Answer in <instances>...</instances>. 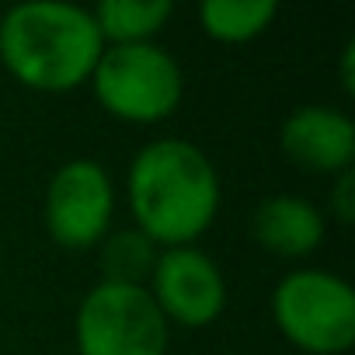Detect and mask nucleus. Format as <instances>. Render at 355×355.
Segmentation results:
<instances>
[{"mask_svg":"<svg viewBox=\"0 0 355 355\" xmlns=\"http://www.w3.org/2000/svg\"><path fill=\"white\" fill-rule=\"evenodd\" d=\"M132 227L160 251L196 244L220 216L223 185L209 153L182 136L150 139L125 174Z\"/></svg>","mask_w":355,"mask_h":355,"instance_id":"obj_1","label":"nucleus"},{"mask_svg":"<svg viewBox=\"0 0 355 355\" xmlns=\"http://www.w3.org/2000/svg\"><path fill=\"white\" fill-rule=\"evenodd\" d=\"M105 42L87 8L25 0L0 15V63L28 91L70 94L91 80Z\"/></svg>","mask_w":355,"mask_h":355,"instance_id":"obj_2","label":"nucleus"},{"mask_svg":"<svg viewBox=\"0 0 355 355\" xmlns=\"http://www.w3.org/2000/svg\"><path fill=\"white\" fill-rule=\"evenodd\" d=\"M94 101L119 122L157 125L171 119L185 98V73L164 46H105L91 80Z\"/></svg>","mask_w":355,"mask_h":355,"instance_id":"obj_3","label":"nucleus"},{"mask_svg":"<svg viewBox=\"0 0 355 355\" xmlns=\"http://www.w3.org/2000/svg\"><path fill=\"white\" fill-rule=\"evenodd\" d=\"M279 334L306 355H345L355 345V289L327 268H293L272 289Z\"/></svg>","mask_w":355,"mask_h":355,"instance_id":"obj_4","label":"nucleus"},{"mask_svg":"<svg viewBox=\"0 0 355 355\" xmlns=\"http://www.w3.org/2000/svg\"><path fill=\"white\" fill-rule=\"evenodd\" d=\"M77 355H167L171 324L146 286L94 282L73 317Z\"/></svg>","mask_w":355,"mask_h":355,"instance_id":"obj_5","label":"nucleus"},{"mask_svg":"<svg viewBox=\"0 0 355 355\" xmlns=\"http://www.w3.org/2000/svg\"><path fill=\"white\" fill-rule=\"evenodd\" d=\"M115 216V182L94 157L60 164L46 185L42 223L67 251H91L105 241Z\"/></svg>","mask_w":355,"mask_h":355,"instance_id":"obj_6","label":"nucleus"},{"mask_svg":"<svg viewBox=\"0 0 355 355\" xmlns=\"http://www.w3.org/2000/svg\"><path fill=\"white\" fill-rule=\"evenodd\" d=\"M146 293L167 324L189 327V331L209 327L227 310L223 268L196 244L164 248L153 265V275L146 282Z\"/></svg>","mask_w":355,"mask_h":355,"instance_id":"obj_7","label":"nucleus"},{"mask_svg":"<svg viewBox=\"0 0 355 355\" xmlns=\"http://www.w3.org/2000/svg\"><path fill=\"white\" fill-rule=\"evenodd\" d=\"M282 153L306 174H341L355 164V122L334 105H300L279 129Z\"/></svg>","mask_w":355,"mask_h":355,"instance_id":"obj_8","label":"nucleus"},{"mask_svg":"<svg viewBox=\"0 0 355 355\" xmlns=\"http://www.w3.org/2000/svg\"><path fill=\"white\" fill-rule=\"evenodd\" d=\"M251 237L261 251H268L275 258L303 261L324 244L327 220L313 202H306L293 192H279V196H268L254 206Z\"/></svg>","mask_w":355,"mask_h":355,"instance_id":"obj_9","label":"nucleus"},{"mask_svg":"<svg viewBox=\"0 0 355 355\" xmlns=\"http://www.w3.org/2000/svg\"><path fill=\"white\" fill-rule=\"evenodd\" d=\"M98 35L105 46H139L153 42L174 18L171 0H101L91 8Z\"/></svg>","mask_w":355,"mask_h":355,"instance_id":"obj_10","label":"nucleus"},{"mask_svg":"<svg viewBox=\"0 0 355 355\" xmlns=\"http://www.w3.org/2000/svg\"><path fill=\"white\" fill-rule=\"evenodd\" d=\"M279 18V8L272 0H206L199 8V28L206 39L223 46H244L254 42L272 28Z\"/></svg>","mask_w":355,"mask_h":355,"instance_id":"obj_11","label":"nucleus"},{"mask_svg":"<svg viewBox=\"0 0 355 355\" xmlns=\"http://www.w3.org/2000/svg\"><path fill=\"white\" fill-rule=\"evenodd\" d=\"M94 251H98V272H101L98 282H115V286H146L160 258V248L136 227L108 230Z\"/></svg>","mask_w":355,"mask_h":355,"instance_id":"obj_12","label":"nucleus"},{"mask_svg":"<svg viewBox=\"0 0 355 355\" xmlns=\"http://www.w3.org/2000/svg\"><path fill=\"white\" fill-rule=\"evenodd\" d=\"M327 213L341 227H348L355 220V174L352 171L334 174V185H331V196H327Z\"/></svg>","mask_w":355,"mask_h":355,"instance_id":"obj_13","label":"nucleus"},{"mask_svg":"<svg viewBox=\"0 0 355 355\" xmlns=\"http://www.w3.org/2000/svg\"><path fill=\"white\" fill-rule=\"evenodd\" d=\"M341 87L345 94H355V39H348L341 49Z\"/></svg>","mask_w":355,"mask_h":355,"instance_id":"obj_14","label":"nucleus"}]
</instances>
